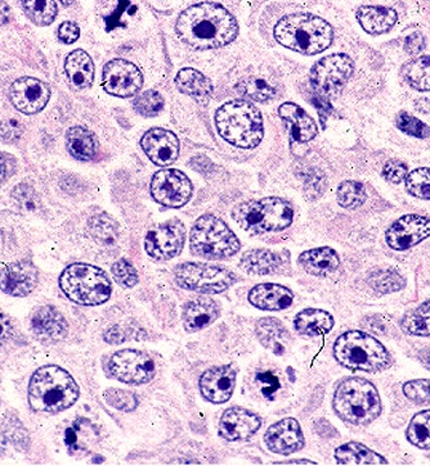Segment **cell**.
Masks as SVG:
<instances>
[{
  "mask_svg": "<svg viewBox=\"0 0 430 466\" xmlns=\"http://www.w3.org/2000/svg\"><path fill=\"white\" fill-rule=\"evenodd\" d=\"M408 168L405 162L399 160H391L382 168V177L391 184H399L408 177Z\"/></svg>",
  "mask_w": 430,
  "mask_h": 466,
  "instance_id": "obj_50",
  "label": "cell"
},
{
  "mask_svg": "<svg viewBox=\"0 0 430 466\" xmlns=\"http://www.w3.org/2000/svg\"><path fill=\"white\" fill-rule=\"evenodd\" d=\"M430 237V219L421 215H405L391 225L385 233V242L394 251L419 245Z\"/></svg>",
  "mask_w": 430,
  "mask_h": 466,
  "instance_id": "obj_17",
  "label": "cell"
},
{
  "mask_svg": "<svg viewBox=\"0 0 430 466\" xmlns=\"http://www.w3.org/2000/svg\"><path fill=\"white\" fill-rule=\"evenodd\" d=\"M337 197L343 209L357 210L367 200L366 189L360 181L346 180L338 188Z\"/></svg>",
  "mask_w": 430,
  "mask_h": 466,
  "instance_id": "obj_43",
  "label": "cell"
},
{
  "mask_svg": "<svg viewBox=\"0 0 430 466\" xmlns=\"http://www.w3.org/2000/svg\"><path fill=\"white\" fill-rule=\"evenodd\" d=\"M401 328L406 334L430 337V299H426L401 319Z\"/></svg>",
  "mask_w": 430,
  "mask_h": 466,
  "instance_id": "obj_38",
  "label": "cell"
},
{
  "mask_svg": "<svg viewBox=\"0 0 430 466\" xmlns=\"http://www.w3.org/2000/svg\"><path fill=\"white\" fill-rule=\"evenodd\" d=\"M79 396L78 383L57 365L40 367L29 382V405L38 414L57 415L75 405Z\"/></svg>",
  "mask_w": 430,
  "mask_h": 466,
  "instance_id": "obj_2",
  "label": "cell"
},
{
  "mask_svg": "<svg viewBox=\"0 0 430 466\" xmlns=\"http://www.w3.org/2000/svg\"><path fill=\"white\" fill-rule=\"evenodd\" d=\"M264 444L271 453L289 456L304 447L301 424L294 418L283 419L269 427L264 435Z\"/></svg>",
  "mask_w": 430,
  "mask_h": 466,
  "instance_id": "obj_18",
  "label": "cell"
},
{
  "mask_svg": "<svg viewBox=\"0 0 430 466\" xmlns=\"http://www.w3.org/2000/svg\"><path fill=\"white\" fill-rule=\"evenodd\" d=\"M111 272L118 286L127 288V289L137 286V270H136V267L133 266L132 263L124 260V258L117 261V263L112 265Z\"/></svg>",
  "mask_w": 430,
  "mask_h": 466,
  "instance_id": "obj_48",
  "label": "cell"
},
{
  "mask_svg": "<svg viewBox=\"0 0 430 466\" xmlns=\"http://www.w3.org/2000/svg\"><path fill=\"white\" fill-rule=\"evenodd\" d=\"M237 371L231 365H222L207 369L200 378V391L209 402L225 403L235 392Z\"/></svg>",
  "mask_w": 430,
  "mask_h": 466,
  "instance_id": "obj_19",
  "label": "cell"
},
{
  "mask_svg": "<svg viewBox=\"0 0 430 466\" xmlns=\"http://www.w3.org/2000/svg\"><path fill=\"white\" fill-rule=\"evenodd\" d=\"M164 98L153 89L139 94L133 102L136 111L144 117H155L164 109Z\"/></svg>",
  "mask_w": 430,
  "mask_h": 466,
  "instance_id": "obj_45",
  "label": "cell"
},
{
  "mask_svg": "<svg viewBox=\"0 0 430 466\" xmlns=\"http://www.w3.org/2000/svg\"><path fill=\"white\" fill-rule=\"evenodd\" d=\"M304 188L305 191L308 192V195L314 198V200L321 197L326 188L325 175H323L321 171L314 170L312 174L308 175L307 179H305Z\"/></svg>",
  "mask_w": 430,
  "mask_h": 466,
  "instance_id": "obj_52",
  "label": "cell"
},
{
  "mask_svg": "<svg viewBox=\"0 0 430 466\" xmlns=\"http://www.w3.org/2000/svg\"><path fill=\"white\" fill-rule=\"evenodd\" d=\"M103 338H105L106 342L110 344H118L126 342V335H124L123 331H118V326H115V328L109 329V331L106 332L105 335H103Z\"/></svg>",
  "mask_w": 430,
  "mask_h": 466,
  "instance_id": "obj_58",
  "label": "cell"
},
{
  "mask_svg": "<svg viewBox=\"0 0 430 466\" xmlns=\"http://www.w3.org/2000/svg\"><path fill=\"white\" fill-rule=\"evenodd\" d=\"M262 427V420L249 410L230 408L225 410L219 421V436L228 442L248 441Z\"/></svg>",
  "mask_w": 430,
  "mask_h": 466,
  "instance_id": "obj_20",
  "label": "cell"
},
{
  "mask_svg": "<svg viewBox=\"0 0 430 466\" xmlns=\"http://www.w3.org/2000/svg\"><path fill=\"white\" fill-rule=\"evenodd\" d=\"M13 157L0 152V186L11 177L13 172Z\"/></svg>",
  "mask_w": 430,
  "mask_h": 466,
  "instance_id": "obj_56",
  "label": "cell"
},
{
  "mask_svg": "<svg viewBox=\"0 0 430 466\" xmlns=\"http://www.w3.org/2000/svg\"><path fill=\"white\" fill-rule=\"evenodd\" d=\"M289 263L286 254L271 251V249H250L242 255L240 269L250 275H276L284 272Z\"/></svg>",
  "mask_w": 430,
  "mask_h": 466,
  "instance_id": "obj_24",
  "label": "cell"
},
{
  "mask_svg": "<svg viewBox=\"0 0 430 466\" xmlns=\"http://www.w3.org/2000/svg\"><path fill=\"white\" fill-rule=\"evenodd\" d=\"M102 86L110 96L135 97L144 86V75L132 62L112 59L103 67Z\"/></svg>",
  "mask_w": 430,
  "mask_h": 466,
  "instance_id": "obj_14",
  "label": "cell"
},
{
  "mask_svg": "<svg viewBox=\"0 0 430 466\" xmlns=\"http://www.w3.org/2000/svg\"><path fill=\"white\" fill-rule=\"evenodd\" d=\"M176 31L180 41L189 48L218 49L235 40L239 35V23L222 5L198 3L180 14Z\"/></svg>",
  "mask_w": 430,
  "mask_h": 466,
  "instance_id": "obj_1",
  "label": "cell"
},
{
  "mask_svg": "<svg viewBox=\"0 0 430 466\" xmlns=\"http://www.w3.org/2000/svg\"><path fill=\"white\" fill-rule=\"evenodd\" d=\"M65 71L71 84L75 85L76 88L85 89L93 84L96 70H94L93 59L85 50H73L65 61Z\"/></svg>",
  "mask_w": 430,
  "mask_h": 466,
  "instance_id": "obj_33",
  "label": "cell"
},
{
  "mask_svg": "<svg viewBox=\"0 0 430 466\" xmlns=\"http://www.w3.org/2000/svg\"><path fill=\"white\" fill-rule=\"evenodd\" d=\"M233 219L242 230L254 236L278 233L292 225L294 209L283 198L267 197L240 203L233 211Z\"/></svg>",
  "mask_w": 430,
  "mask_h": 466,
  "instance_id": "obj_7",
  "label": "cell"
},
{
  "mask_svg": "<svg viewBox=\"0 0 430 466\" xmlns=\"http://www.w3.org/2000/svg\"><path fill=\"white\" fill-rule=\"evenodd\" d=\"M59 3H61L62 5H65V7H69V5L73 4L74 0H59Z\"/></svg>",
  "mask_w": 430,
  "mask_h": 466,
  "instance_id": "obj_62",
  "label": "cell"
},
{
  "mask_svg": "<svg viewBox=\"0 0 430 466\" xmlns=\"http://www.w3.org/2000/svg\"><path fill=\"white\" fill-rule=\"evenodd\" d=\"M298 263L308 274L325 278L339 269L340 257L333 248L320 247L303 252Z\"/></svg>",
  "mask_w": 430,
  "mask_h": 466,
  "instance_id": "obj_30",
  "label": "cell"
},
{
  "mask_svg": "<svg viewBox=\"0 0 430 466\" xmlns=\"http://www.w3.org/2000/svg\"><path fill=\"white\" fill-rule=\"evenodd\" d=\"M26 16L37 26H49L58 13L56 0H20Z\"/></svg>",
  "mask_w": 430,
  "mask_h": 466,
  "instance_id": "obj_39",
  "label": "cell"
},
{
  "mask_svg": "<svg viewBox=\"0 0 430 466\" xmlns=\"http://www.w3.org/2000/svg\"><path fill=\"white\" fill-rule=\"evenodd\" d=\"M62 293L75 304L100 306L112 295V283L100 267L89 263H73L59 276Z\"/></svg>",
  "mask_w": 430,
  "mask_h": 466,
  "instance_id": "obj_8",
  "label": "cell"
},
{
  "mask_svg": "<svg viewBox=\"0 0 430 466\" xmlns=\"http://www.w3.org/2000/svg\"><path fill=\"white\" fill-rule=\"evenodd\" d=\"M419 360L426 369L430 370V346L424 347L419 352Z\"/></svg>",
  "mask_w": 430,
  "mask_h": 466,
  "instance_id": "obj_59",
  "label": "cell"
},
{
  "mask_svg": "<svg viewBox=\"0 0 430 466\" xmlns=\"http://www.w3.org/2000/svg\"><path fill=\"white\" fill-rule=\"evenodd\" d=\"M186 227L180 220L171 219L148 231L145 251L157 263L173 260L185 247Z\"/></svg>",
  "mask_w": 430,
  "mask_h": 466,
  "instance_id": "obj_12",
  "label": "cell"
},
{
  "mask_svg": "<svg viewBox=\"0 0 430 466\" xmlns=\"http://www.w3.org/2000/svg\"><path fill=\"white\" fill-rule=\"evenodd\" d=\"M236 91L241 97L249 98L255 102H267L276 96V89L269 85L263 77L250 76L241 80L236 85Z\"/></svg>",
  "mask_w": 430,
  "mask_h": 466,
  "instance_id": "obj_41",
  "label": "cell"
},
{
  "mask_svg": "<svg viewBox=\"0 0 430 466\" xmlns=\"http://www.w3.org/2000/svg\"><path fill=\"white\" fill-rule=\"evenodd\" d=\"M151 195L157 203L169 209H180L191 200L194 186L185 172L165 168L151 180Z\"/></svg>",
  "mask_w": 430,
  "mask_h": 466,
  "instance_id": "obj_13",
  "label": "cell"
},
{
  "mask_svg": "<svg viewBox=\"0 0 430 466\" xmlns=\"http://www.w3.org/2000/svg\"><path fill=\"white\" fill-rule=\"evenodd\" d=\"M403 394L417 405H430V379L405 383Z\"/></svg>",
  "mask_w": 430,
  "mask_h": 466,
  "instance_id": "obj_49",
  "label": "cell"
},
{
  "mask_svg": "<svg viewBox=\"0 0 430 466\" xmlns=\"http://www.w3.org/2000/svg\"><path fill=\"white\" fill-rule=\"evenodd\" d=\"M275 465H317L316 462H311V460H289V462H275Z\"/></svg>",
  "mask_w": 430,
  "mask_h": 466,
  "instance_id": "obj_60",
  "label": "cell"
},
{
  "mask_svg": "<svg viewBox=\"0 0 430 466\" xmlns=\"http://www.w3.org/2000/svg\"><path fill=\"white\" fill-rule=\"evenodd\" d=\"M334 358L353 371L379 373L393 364L391 353L381 341L361 331L346 332L334 343Z\"/></svg>",
  "mask_w": 430,
  "mask_h": 466,
  "instance_id": "obj_6",
  "label": "cell"
},
{
  "mask_svg": "<svg viewBox=\"0 0 430 466\" xmlns=\"http://www.w3.org/2000/svg\"><path fill=\"white\" fill-rule=\"evenodd\" d=\"M278 115L290 125L294 139L299 143H307L316 138L319 134L316 121L295 103H284L278 108Z\"/></svg>",
  "mask_w": 430,
  "mask_h": 466,
  "instance_id": "obj_27",
  "label": "cell"
},
{
  "mask_svg": "<svg viewBox=\"0 0 430 466\" xmlns=\"http://www.w3.org/2000/svg\"><path fill=\"white\" fill-rule=\"evenodd\" d=\"M424 48H426V39L420 32H414L410 37L406 38L405 50L408 55L417 56Z\"/></svg>",
  "mask_w": 430,
  "mask_h": 466,
  "instance_id": "obj_55",
  "label": "cell"
},
{
  "mask_svg": "<svg viewBox=\"0 0 430 466\" xmlns=\"http://www.w3.org/2000/svg\"><path fill=\"white\" fill-rule=\"evenodd\" d=\"M249 302L263 311H284L293 305L294 293L280 284H258L249 292Z\"/></svg>",
  "mask_w": 430,
  "mask_h": 466,
  "instance_id": "obj_25",
  "label": "cell"
},
{
  "mask_svg": "<svg viewBox=\"0 0 430 466\" xmlns=\"http://www.w3.org/2000/svg\"><path fill=\"white\" fill-rule=\"evenodd\" d=\"M12 195H13L14 200L19 202V204H21L23 209L30 211L37 207V194H35V192L32 191L29 186H26V184L17 186L13 193H12Z\"/></svg>",
  "mask_w": 430,
  "mask_h": 466,
  "instance_id": "obj_53",
  "label": "cell"
},
{
  "mask_svg": "<svg viewBox=\"0 0 430 466\" xmlns=\"http://www.w3.org/2000/svg\"><path fill=\"white\" fill-rule=\"evenodd\" d=\"M355 64L347 55H331L320 59L311 70V82L320 93H331L351 79Z\"/></svg>",
  "mask_w": 430,
  "mask_h": 466,
  "instance_id": "obj_15",
  "label": "cell"
},
{
  "mask_svg": "<svg viewBox=\"0 0 430 466\" xmlns=\"http://www.w3.org/2000/svg\"><path fill=\"white\" fill-rule=\"evenodd\" d=\"M257 337L266 349L276 355H283L285 344L290 340V334L283 324L274 317H264L257 324Z\"/></svg>",
  "mask_w": 430,
  "mask_h": 466,
  "instance_id": "obj_35",
  "label": "cell"
},
{
  "mask_svg": "<svg viewBox=\"0 0 430 466\" xmlns=\"http://www.w3.org/2000/svg\"><path fill=\"white\" fill-rule=\"evenodd\" d=\"M176 85L180 93L191 97L201 106L209 103L215 91L212 82L195 68L180 70L176 76Z\"/></svg>",
  "mask_w": 430,
  "mask_h": 466,
  "instance_id": "obj_29",
  "label": "cell"
},
{
  "mask_svg": "<svg viewBox=\"0 0 430 466\" xmlns=\"http://www.w3.org/2000/svg\"><path fill=\"white\" fill-rule=\"evenodd\" d=\"M66 150L78 161H93L100 153V141L91 129L78 125L67 130Z\"/></svg>",
  "mask_w": 430,
  "mask_h": 466,
  "instance_id": "obj_28",
  "label": "cell"
},
{
  "mask_svg": "<svg viewBox=\"0 0 430 466\" xmlns=\"http://www.w3.org/2000/svg\"><path fill=\"white\" fill-rule=\"evenodd\" d=\"M5 448V442L4 439H3L2 435H0V455H2L3 453H4Z\"/></svg>",
  "mask_w": 430,
  "mask_h": 466,
  "instance_id": "obj_61",
  "label": "cell"
},
{
  "mask_svg": "<svg viewBox=\"0 0 430 466\" xmlns=\"http://www.w3.org/2000/svg\"><path fill=\"white\" fill-rule=\"evenodd\" d=\"M39 281L37 267L30 263H14L0 272V290L13 297L29 296Z\"/></svg>",
  "mask_w": 430,
  "mask_h": 466,
  "instance_id": "obj_22",
  "label": "cell"
},
{
  "mask_svg": "<svg viewBox=\"0 0 430 466\" xmlns=\"http://www.w3.org/2000/svg\"><path fill=\"white\" fill-rule=\"evenodd\" d=\"M50 96V86L35 77H20L10 86L12 106L23 115L39 114L48 105Z\"/></svg>",
  "mask_w": 430,
  "mask_h": 466,
  "instance_id": "obj_16",
  "label": "cell"
},
{
  "mask_svg": "<svg viewBox=\"0 0 430 466\" xmlns=\"http://www.w3.org/2000/svg\"><path fill=\"white\" fill-rule=\"evenodd\" d=\"M215 126L225 142L244 150L258 147L264 136L262 114L248 100H231L219 107Z\"/></svg>",
  "mask_w": 430,
  "mask_h": 466,
  "instance_id": "obj_5",
  "label": "cell"
},
{
  "mask_svg": "<svg viewBox=\"0 0 430 466\" xmlns=\"http://www.w3.org/2000/svg\"><path fill=\"white\" fill-rule=\"evenodd\" d=\"M189 248L195 256L209 261L235 256L241 243L231 228L215 215L200 216L189 233Z\"/></svg>",
  "mask_w": 430,
  "mask_h": 466,
  "instance_id": "obj_9",
  "label": "cell"
},
{
  "mask_svg": "<svg viewBox=\"0 0 430 466\" xmlns=\"http://www.w3.org/2000/svg\"><path fill=\"white\" fill-rule=\"evenodd\" d=\"M173 276L174 281L183 289L203 295H219L239 280V276L231 270L203 263H180L174 269Z\"/></svg>",
  "mask_w": 430,
  "mask_h": 466,
  "instance_id": "obj_10",
  "label": "cell"
},
{
  "mask_svg": "<svg viewBox=\"0 0 430 466\" xmlns=\"http://www.w3.org/2000/svg\"><path fill=\"white\" fill-rule=\"evenodd\" d=\"M13 333L11 320L8 319L7 315L0 311V346L8 342Z\"/></svg>",
  "mask_w": 430,
  "mask_h": 466,
  "instance_id": "obj_57",
  "label": "cell"
},
{
  "mask_svg": "<svg viewBox=\"0 0 430 466\" xmlns=\"http://www.w3.org/2000/svg\"><path fill=\"white\" fill-rule=\"evenodd\" d=\"M221 308L215 299L198 297L183 308V326L189 333L203 331L218 320Z\"/></svg>",
  "mask_w": 430,
  "mask_h": 466,
  "instance_id": "obj_26",
  "label": "cell"
},
{
  "mask_svg": "<svg viewBox=\"0 0 430 466\" xmlns=\"http://www.w3.org/2000/svg\"><path fill=\"white\" fill-rule=\"evenodd\" d=\"M108 371L112 379L137 387L155 378V362L148 353L139 350H121L110 358Z\"/></svg>",
  "mask_w": 430,
  "mask_h": 466,
  "instance_id": "obj_11",
  "label": "cell"
},
{
  "mask_svg": "<svg viewBox=\"0 0 430 466\" xmlns=\"http://www.w3.org/2000/svg\"><path fill=\"white\" fill-rule=\"evenodd\" d=\"M401 75L415 91H430V56H423L403 65Z\"/></svg>",
  "mask_w": 430,
  "mask_h": 466,
  "instance_id": "obj_36",
  "label": "cell"
},
{
  "mask_svg": "<svg viewBox=\"0 0 430 466\" xmlns=\"http://www.w3.org/2000/svg\"><path fill=\"white\" fill-rule=\"evenodd\" d=\"M108 405L118 410V411L130 412L138 408V397L133 392L118 390V388H109L103 393Z\"/></svg>",
  "mask_w": 430,
  "mask_h": 466,
  "instance_id": "obj_46",
  "label": "cell"
},
{
  "mask_svg": "<svg viewBox=\"0 0 430 466\" xmlns=\"http://www.w3.org/2000/svg\"><path fill=\"white\" fill-rule=\"evenodd\" d=\"M406 189L419 200H430V168H421L408 172L405 179Z\"/></svg>",
  "mask_w": 430,
  "mask_h": 466,
  "instance_id": "obj_44",
  "label": "cell"
},
{
  "mask_svg": "<svg viewBox=\"0 0 430 466\" xmlns=\"http://www.w3.org/2000/svg\"><path fill=\"white\" fill-rule=\"evenodd\" d=\"M333 408L352 426H369L381 417L382 400L375 385L360 376L343 379L335 390Z\"/></svg>",
  "mask_w": 430,
  "mask_h": 466,
  "instance_id": "obj_4",
  "label": "cell"
},
{
  "mask_svg": "<svg viewBox=\"0 0 430 466\" xmlns=\"http://www.w3.org/2000/svg\"><path fill=\"white\" fill-rule=\"evenodd\" d=\"M406 437L412 446L420 450H430V410L421 411L412 418L406 430Z\"/></svg>",
  "mask_w": 430,
  "mask_h": 466,
  "instance_id": "obj_42",
  "label": "cell"
},
{
  "mask_svg": "<svg viewBox=\"0 0 430 466\" xmlns=\"http://www.w3.org/2000/svg\"><path fill=\"white\" fill-rule=\"evenodd\" d=\"M397 20V12L391 8L364 5L357 11V21L361 28L370 35H382L391 31Z\"/></svg>",
  "mask_w": 430,
  "mask_h": 466,
  "instance_id": "obj_31",
  "label": "cell"
},
{
  "mask_svg": "<svg viewBox=\"0 0 430 466\" xmlns=\"http://www.w3.org/2000/svg\"><path fill=\"white\" fill-rule=\"evenodd\" d=\"M294 326L299 334L305 337H320L330 333L334 328L333 315L320 308H305L296 314Z\"/></svg>",
  "mask_w": 430,
  "mask_h": 466,
  "instance_id": "obj_32",
  "label": "cell"
},
{
  "mask_svg": "<svg viewBox=\"0 0 430 466\" xmlns=\"http://www.w3.org/2000/svg\"><path fill=\"white\" fill-rule=\"evenodd\" d=\"M335 460L339 465H387L388 460L358 442L338 447Z\"/></svg>",
  "mask_w": 430,
  "mask_h": 466,
  "instance_id": "obj_34",
  "label": "cell"
},
{
  "mask_svg": "<svg viewBox=\"0 0 430 466\" xmlns=\"http://www.w3.org/2000/svg\"><path fill=\"white\" fill-rule=\"evenodd\" d=\"M22 134L23 127L19 121L13 120V118L0 121V141L5 142V143H14V142L20 141Z\"/></svg>",
  "mask_w": 430,
  "mask_h": 466,
  "instance_id": "obj_51",
  "label": "cell"
},
{
  "mask_svg": "<svg viewBox=\"0 0 430 466\" xmlns=\"http://www.w3.org/2000/svg\"><path fill=\"white\" fill-rule=\"evenodd\" d=\"M80 38V29L75 22L66 21V22L61 23L58 28V39L62 43L70 46V44L75 43Z\"/></svg>",
  "mask_w": 430,
  "mask_h": 466,
  "instance_id": "obj_54",
  "label": "cell"
},
{
  "mask_svg": "<svg viewBox=\"0 0 430 466\" xmlns=\"http://www.w3.org/2000/svg\"><path fill=\"white\" fill-rule=\"evenodd\" d=\"M274 35L277 43L285 48L305 56L325 52L334 39L330 23L310 13L283 17L275 26Z\"/></svg>",
  "mask_w": 430,
  "mask_h": 466,
  "instance_id": "obj_3",
  "label": "cell"
},
{
  "mask_svg": "<svg viewBox=\"0 0 430 466\" xmlns=\"http://www.w3.org/2000/svg\"><path fill=\"white\" fill-rule=\"evenodd\" d=\"M31 329L43 342L57 343L69 333V324L57 308L43 306L32 315Z\"/></svg>",
  "mask_w": 430,
  "mask_h": 466,
  "instance_id": "obj_23",
  "label": "cell"
},
{
  "mask_svg": "<svg viewBox=\"0 0 430 466\" xmlns=\"http://www.w3.org/2000/svg\"><path fill=\"white\" fill-rule=\"evenodd\" d=\"M88 231L94 242L101 246L114 245L120 236L118 222L108 213H98L89 220Z\"/></svg>",
  "mask_w": 430,
  "mask_h": 466,
  "instance_id": "obj_37",
  "label": "cell"
},
{
  "mask_svg": "<svg viewBox=\"0 0 430 466\" xmlns=\"http://www.w3.org/2000/svg\"><path fill=\"white\" fill-rule=\"evenodd\" d=\"M369 284L382 295L399 292L406 287L405 278L394 269H376L369 276Z\"/></svg>",
  "mask_w": 430,
  "mask_h": 466,
  "instance_id": "obj_40",
  "label": "cell"
},
{
  "mask_svg": "<svg viewBox=\"0 0 430 466\" xmlns=\"http://www.w3.org/2000/svg\"><path fill=\"white\" fill-rule=\"evenodd\" d=\"M396 125L401 132L417 139H426L430 136L428 125L424 124L419 118L408 115V112H401L396 118Z\"/></svg>",
  "mask_w": 430,
  "mask_h": 466,
  "instance_id": "obj_47",
  "label": "cell"
},
{
  "mask_svg": "<svg viewBox=\"0 0 430 466\" xmlns=\"http://www.w3.org/2000/svg\"><path fill=\"white\" fill-rule=\"evenodd\" d=\"M141 147L150 161L162 168L173 165L180 156V141L176 134L160 127L148 130L145 134Z\"/></svg>",
  "mask_w": 430,
  "mask_h": 466,
  "instance_id": "obj_21",
  "label": "cell"
}]
</instances>
